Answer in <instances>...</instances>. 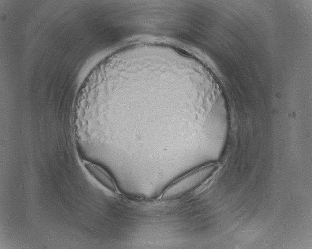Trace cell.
Wrapping results in <instances>:
<instances>
[{
  "instance_id": "obj_1",
  "label": "cell",
  "mask_w": 312,
  "mask_h": 249,
  "mask_svg": "<svg viewBox=\"0 0 312 249\" xmlns=\"http://www.w3.org/2000/svg\"><path fill=\"white\" fill-rule=\"evenodd\" d=\"M81 163L85 170L97 183L112 194H119L116 180L106 169L88 160L83 159Z\"/></svg>"
}]
</instances>
